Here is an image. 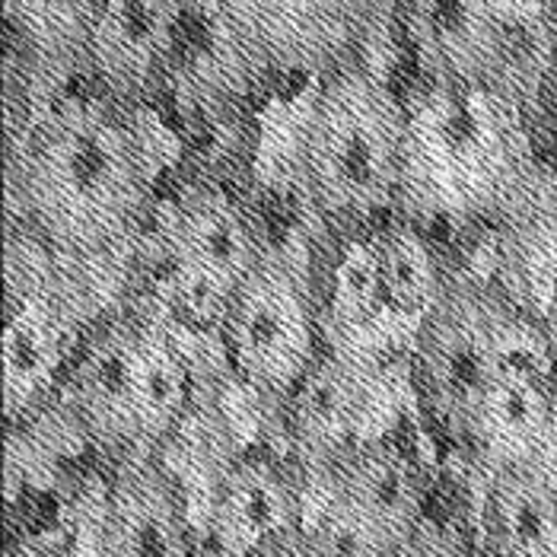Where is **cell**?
<instances>
[{
  "label": "cell",
  "mask_w": 557,
  "mask_h": 557,
  "mask_svg": "<svg viewBox=\"0 0 557 557\" xmlns=\"http://www.w3.org/2000/svg\"><path fill=\"white\" fill-rule=\"evenodd\" d=\"M157 150L144 109L109 99L92 77L23 102L7 131V220L42 239L106 312L128 300L150 246Z\"/></svg>",
  "instance_id": "1"
},
{
  "label": "cell",
  "mask_w": 557,
  "mask_h": 557,
  "mask_svg": "<svg viewBox=\"0 0 557 557\" xmlns=\"http://www.w3.org/2000/svg\"><path fill=\"white\" fill-rule=\"evenodd\" d=\"M539 122L552 125L557 134V39L552 48V58H548V71H545V84H542V115Z\"/></svg>",
  "instance_id": "22"
},
{
  "label": "cell",
  "mask_w": 557,
  "mask_h": 557,
  "mask_svg": "<svg viewBox=\"0 0 557 557\" xmlns=\"http://www.w3.org/2000/svg\"><path fill=\"white\" fill-rule=\"evenodd\" d=\"M322 309L319 277L281 258H264L223 309V373L271 421L325 347Z\"/></svg>",
  "instance_id": "8"
},
{
  "label": "cell",
  "mask_w": 557,
  "mask_h": 557,
  "mask_svg": "<svg viewBox=\"0 0 557 557\" xmlns=\"http://www.w3.org/2000/svg\"><path fill=\"white\" fill-rule=\"evenodd\" d=\"M102 0H3L23 67V102L89 77V42Z\"/></svg>",
  "instance_id": "17"
},
{
  "label": "cell",
  "mask_w": 557,
  "mask_h": 557,
  "mask_svg": "<svg viewBox=\"0 0 557 557\" xmlns=\"http://www.w3.org/2000/svg\"><path fill=\"white\" fill-rule=\"evenodd\" d=\"M99 557H195V510L185 484L163 456L112 466L102 487Z\"/></svg>",
  "instance_id": "13"
},
{
  "label": "cell",
  "mask_w": 557,
  "mask_h": 557,
  "mask_svg": "<svg viewBox=\"0 0 557 557\" xmlns=\"http://www.w3.org/2000/svg\"><path fill=\"white\" fill-rule=\"evenodd\" d=\"M529 472L539 478V484L555 497L557 504V383H555V398H552V414H548V424H545V433L525 466Z\"/></svg>",
  "instance_id": "20"
},
{
  "label": "cell",
  "mask_w": 557,
  "mask_h": 557,
  "mask_svg": "<svg viewBox=\"0 0 557 557\" xmlns=\"http://www.w3.org/2000/svg\"><path fill=\"white\" fill-rule=\"evenodd\" d=\"M545 160L535 122L497 89L424 84L408 96L395 214L428 233L510 220Z\"/></svg>",
  "instance_id": "2"
},
{
  "label": "cell",
  "mask_w": 557,
  "mask_h": 557,
  "mask_svg": "<svg viewBox=\"0 0 557 557\" xmlns=\"http://www.w3.org/2000/svg\"><path fill=\"white\" fill-rule=\"evenodd\" d=\"M388 23L424 84L497 89L539 125L557 16L532 0H388Z\"/></svg>",
  "instance_id": "5"
},
{
  "label": "cell",
  "mask_w": 557,
  "mask_h": 557,
  "mask_svg": "<svg viewBox=\"0 0 557 557\" xmlns=\"http://www.w3.org/2000/svg\"><path fill=\"white\" fill-rule=\"evenodd\" d=\"M494 281L532 312L545 315L557 290V170L542 166L529 195L494 233Z\"/></svg>",
  "instance_id": "18"
},
{
  "label": "cell",
  "mask_w": 557,
  "mask_h": 557,
  "mask_svg": "<svg viewBox=\"0 0 557 557\" xmlns=\"http://www.w3.org/2000/svg\"><path fill=\"white\" fill-rule=\"evenodd\" d=\"M535 315L516 306L494 277L449 271L443 297L411 347L433 414L459 436L462 421L497 373L507 347Z\"/></svg>",
  "instance_id": "9"
},
{
  "label": "cell",
  "mask_w": 557,
  "mask_h": 557,
  "mask_svg": "<svg viewBox=\"0 0 557 557\" xmlns=\"http://www.w3.org/2000/svg\"><path fill=\"white\" fill-rule=\"evenodd\" d=\"M261 81H315L373 58L388 0H216Z\"/></svg>",
  "instance_id": "10"
},
{
  "label": "cell",
  "mask_w": 557,
  "mask_h": 557,
  "mask_svg": "<svg viewBox=\"0 0 557 557\" xmlns=\"http://www.w3.org/2000/svg\"><path fill=\"white\" fill-rule=\"evenodd\" d=\"M535 7H542L545 13H552V16H557V0H532Z\"/></svg>",
  "instance_id": "25"
},
{
  "label": "cell",
  "mask_w": 557,
  "mask_h": 557,
  "mask_svg": "<svg viewBox=\"0 0 557 557\" xmlns=\"http://www.w3.org/2000/svg\"><path fill=\"white\" fill-rule=\"evenodd\" d=\"M182 7L185 0L99 3L89 42V77L109 99L128 109H144L166 77Z\"/></svg>",
  "instance_id": "15"
},
{
  "label": "cell",
  "mask_w": 557,
  "mask_h": 557,
  "mask_svg": "<svg viewBox=\"0 0 557 557\" xmlns=\"http://www.w3.org/2000/svg\"><path fill=\"white\" fill-rule=\"evenodd\" d=\"M408 96L363 58L290 96L281 157L290 160L335 243L383 226L398 208Z\"/></svg>",
  "instance_id": "3"
},
{
  "label": "cell",
  "mask_w": 557,
  "mask_h": 557,
  "mask_svg": "<svg viewBox=\"0 0 557 557\" xmlns=\"http://www.w3.org/2000/svg\"><path fill=\"white\" fill-rule=\"evenodd\" d=\"M350 513L388 555L398 557L424 522V474L418 462L386 436H363L309 484Z\"/></svg>",
  "instance_id": "14"
},
{
  "label": "cell",
  "mask_w": 557,
  "mask_h": 557,
  "mask_svg": "<svg viewBox=\"0 0 557 557\" xmlns=\"http://www.w3.org/2000/svg\"><path fill=\"white\" fill-rule=\"evenodd\" d=\"M3 557H42V555H36V552H29V548H23V545H10Z\"/></svg>",
  "instance_id": "24"
},
{
  "label": "cell",
  "mask_w": 557,
  "mask_h": 557,
  "mask_svg": "<svg viewBox=\"0 0 557 557\" xmlns=\"http://www.w3.org/2000/svg\"><path fill=\"white\" fill-rule=\"evenodd\" d=\"M481 529L491 557H557V504L525 466L481 478Z\"/></svg>",
  "instance_id": "19"
},
{
  "label": "cell",
  "mask_w": 557,
  "mask_h": 557,
  "mask_svg": "<svg viewBox=\"0 0 557 557\" xmlns=\"http://www.w3.org/2000/svg\"><path fill=\"white\" fill-rule=\"evenodd\" d=\"M252 557H325V555L315 548V542L309 539V532L300 525V529H294V532H284V535H277V539L264 542Z\"/></svg>",
  "instance_id": "21"
},
{
  "label": "cell",
  "mask_w": 557,
  "mask_h": 557,
  "mask_svg": "<svg viewBox=\"0 0 557 557\" xmlns=\"http://www.w3.org/2000/svg\"><path fill=\"white\" fill-rule=\"evenodd\" d=\"M373 380L376 360L325 344L300 386L281 405L274 430L284 440L302 484L322 478L367 436Z\"/></svg>",
  "instance_id": "12"
},
{
  "label": "cell",
  "mask_w": 557,
  "mask_h": 557,
  "mask_svg": "<svg viewBox=\"0 0 557 557\" xmlns=\"http://www.w3.org/2000/svg\"><path fill=\"white\" fill-rule=\"evenodd\" d=\"M201 388L191 347L160 297L147 290L86 332L58 401L89 446L115 466L160 456L198 411Z\"/></svg>",
  "instance_id": "4"
},
{
  "label": "cell",
  "mask_w": 557,
  "mask_h": 557,
  "mask_svg": "<svg viewBox=\"0 0 557 557\" xmlns=\"http://www.w3.org/2000/svg\"><path fill=\"white\" fill-rule=\"evenodd\" d=\"M542 325H545V338H548V350H552V360H555L557 370V290L552 302H548V309H545V315H542Z\"/></svg>",
  "instance_id": "23"
},
{
  "label": "cell",
  "mask_w": 557,
  "mask_h": 557,
  "mask_svg": "<svg viewBox=\"0 0 557 557\" xmlns=\"http://www.w3.org/2000/svg\"><path fill=\"white\" fill-rule=\"evenodd\" d=\"M3 424L16 430L61 398L86 332L106 309L29 230L3 223Z\"/></svg>",
  "instance_id": "6"
},
{
  "label": "cell",
  "mask_w": 557,
  "mask_h": 557,
  "mask_svg": "<svg viewBox=\"0 0 557 557\" xmlns=\"http://www.w3.org/2000/svg\"><path fill=\"white\" fill-rule=\"evenodd\" d=\"M306 491L294 466L268 453H239L216 481L214 497L195 513L252 557L271 539L302 525Z\"/></svg>",
  "instance_id": "16"
},
{
  "label": "cell",
  "mask_w": 557,
  "mask_h": 557,
  "mask_svg": "<svg viewBox=\"0 0 557 557\" xmlns=\"http://www.w3.org/2000/svg\"><path fill=\"white\" fill-rule=\"evenodd\" d=\"M150 246L166 264L163 284L150 294L182 335H191L195 325L220 335L230 297L264 261L246 195L214 178H191L170 205H160Z\"/></svg>",
  "instance_id": "7"
},
{
  "label": "cell",
  "mask_w": 557,
  "mask_h": 557,
  "mask_svg": "<svg viewBox=\"0 0 557 557\" xmlns=\"http://www.w3.org/2000/svg\"><path fill=\"white\" fill-rule=\"evenodd\" d=\"M557 370L542 319H532L507 347L497 373L469 408L459 440L469 446L478 481L529 466L555 398Z\"/></svg>",
  "instance_id": "11"
}]
</instances>
